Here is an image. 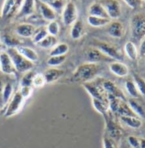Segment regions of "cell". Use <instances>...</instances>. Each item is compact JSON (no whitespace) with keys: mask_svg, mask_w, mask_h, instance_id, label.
Here are the masks:
<instances>
[{"mask_svg":"<svg viewBox=\"0 0 145 148\" xmlns=\"http://www.w3.org/2000/svg\"><path fill=\"white\" fill-rule=\"evenodd\" d=\"M78 12L76 3L73 1H68L63 12L62 21L65 26H71L77 21Z\"/></svg>","mask_w":145,"mask_h":148,"instance_id":"obj_7","label":"cell"},{"mask_svg":"<svg viewBox=\"0 0 145 148\" xmlns=\"http://www.w3.org/2000/svg\"><path fill=\"white\" fill-rule=\"evenodd\" d=\"M84 32L85 30H84L83 22L80 20H77L72 25V27L71 30V36L73 39L77 40V39H80L83 36Z\"/></svg>","mask_w":145,"mask_h":148,"instance_id":"obj_24","label":"cell"},{"mask_svg":"<svg viewBox=\"0 0 145 148\" xmlns=\"http://www.w3.org/2000/svg\"><path fill=\"white\" fill-rule=\"evenodd\" d=\"M6 52L12 60L17 72L27 73L31 71V68L33 67L34 63L30 61L26 57H24L21 54H20L19 51L16 49V48H8Z\"/></svg>","mask_w":145,"mask_h":148,"instance_id":"obj_2","label":"cell"},{"mask_svg":"<svg viewBox=\"0 0 145 148\" xmlns=\"http://www.w3.org/2000/svg\"><path fill=\"white\" fill-rule=\"evenodd\" d=\"M128 105L130 106L131 110L134 112V113L140 118H145V108L144 106L140 103V101H138V99L130 98L128 99Z\"/></svg>","mask_w":145,"mask_h":148,"instance_id":"obj_22","label":"cell"},{"mask_svg":"<svg viewBox=\"0 0 145 148\" xmlns=\"http://www.w3.org/2000/svg\"><path fill=\"white\" fill-rule=\"evenodd\" d=\"M15 1L16 0H5V2L3 5V8H2V12H1V16L3 18L9 16L12 9L15 6Z\"/></svg>","mask_w":145,"mask_h":148,"instance_id":"obj_37","label":"cell"},{"mask_svg":"<svg viewBox=\"0 0 145 148\" xmlns=\"http://www.w3.org/2000/svg\"><path fill=\"white\" fill-rule=\"evenodd\" d=\"M65 74V71L62 69H58L55 67L48 68L44 72V76L46 84H52L59 80Z\"/></svg>","mask_w":145,"mask_h":148,"instance_id":"obj_16","label":"cell"},{"mask_svg":"<svg viewBox=\"0 0 145 148\" xmlns=\"http://www.w3.org/2000/svg\"><path fill=\"white\" fill-rule=\"evenodd\" d=\"M25 19H27L26 23H28V24H31V25L34 26L36 28L37 27H40L47 26V24L48 23L38 13H36V12L34 14H32V15L27 16Z\"/></svg>","mask_w":145,"mask_h":148,"instance_id":"obj_23","label":"cell"},{"mask_svg":"<svg viewBox=\"0 0 145 148\" xmlns=\"http://www.w3.org/2000/svg\"><path fill=\"white\" fill-rule=\"evenodd\" d=\"M13 91H14V87L11 83H7L4 84V87L3 89L1 98H2V102L3 106V111L6 108L7 105L10 101L11 98L13 97Z\"/></svg>","mask_w":145,"mask_h":148,"instance_id":"obj_21","label":"cell"},{"mask_svg":"<svg viewBox=\"0 0 145 148\" xmlns=\"http://www.w3.org/2000/svg\"><path fill=\"white\" fill-rule=\"evenodd\" d=\"M108 95V103H109V109L112 112H117L118 108H119V105L121 101V99L114 96V95Z\"/></svg>","mask_w":145,"mask_h":148,"instance_id":"obj_38","label":"cell"},{"mask_svg":"<svg viewBox=\"0 0 145 148\" xmlns=\"http://www.w3.org/2000/svg\"><path fill=\"white\" fill-rule=\"evenodd\" d=\"M35 76V73L32 71H29L22 77L20 80V87L24 86H28V87H32V80Z\"/></svg>","mask_w":145,"mask_h":148,"instance_id":"obj_41","label":"cell"},{"mask_svg":"<svg viewBox=\"0 0 145 148\" xmlns=\"http://www.w3.org/2000/svg\"><path fill=\"white\" fill-rule=\"evenodd\" d=\"M25 99L21 95L20 91L15 92L11 98L10 101L7 105L6 108L4 109V117L10 118L16 115L22 108Z\"/></svg>","mask_w":145,"mask_h":148,"instance_id":"obj_5","label":"cell"},{"mask_svg":"<svg viewBox=\"0 0 145 148\" xmlns=\"http://www.w3.org/2000/svg\"><path fill=\"white\" fill-rule=\"evenodd\" d=\"M93 47H95L102 51L106 56H110L114 60H123V55L119 49V48L114 45L110 43L102 42L99 40H93Z\"/></svg>","mask_w":145,"mask_h":148,"instance_id":"obj_4","label":"cell"},{"mask_svg":"<svg viewBox=\"0 0 145 148\" xmlns=\"http://www.w3.org/2000/svg\"><path fill=\"white\" fill-rule=\"evenodd\" d=\"M124 26L120 22L114 21L110 23V27L108 28V33L110 36L116 38H120L124 35Z\"/></svg>","mask_w":145,"mask_h":148,"instance_id":"obj_18","label":"cell"},{"mask_svg":"<svg viewBox=\"0 0 145 148\" xmlns=\"http://www.w3.org/2000/svg\"><path fill=\"white\" fill-rule=\"evenodd\" d=\"M131 9H138L142 5L143 0H123Z\"/></svg>","mask_w":145,"mask_h":148,"instance_id":"obj_45","label":"cell"},{"mask_svg":"<svg viewBox=\"0 0 145 148\" xmlns=\"http://www.w3.org/2000/svg\"><path fill=\"white\" fill-rule=\"evenodd\" d=\"M45 84H46V81H45L44 74H35V76L33 77V80H32V87H34V88H41V87L44 86Z\"/></svg>","mask_w":145,"mask_h":148,"instance_id":"obj_42","label":"cell"},{"mask_svg":"<svg viewBox=\"0 0 145 148\" xmlns=\"http://www.w3.org/2000/svg\"><path fill=\"white\" fill-rule=\"evenodd\" d=\"M120 119L126 125L132 129H139L143 125L142 120L138 117H127V116H120Z\"/></svg>","mask_w":145,"mask_h":148,"instance_id":"obj_25","label":"cell"},{"mask_svg":"<svg viewBox=\"0 0 145 148\" xmlns=\"http://www.w3.org/2000/svg\"><path fill=\"white\" fill-rule=\"evenodd\" d=\"M131 37L139 41L145 37V13H138L131 20Z\"/></svg>","mask_w":145,"mask_h":148,"instance_id":"obj_3","label":"cell"},{"mask_svg":"<svg viewBox=\"0 0 145 148\" xmlns=\"http://www.w3.org/2000/svg\"><path fill=\"white\" fill-rule=\"evenodd\" d=\"M0 71L7 75H15L17 72L12 60L6 51L0 52Z\"/></svg>","mask_w":145,"mask_h":148,"instance_id":"obj_11","label":"cell"},{"mask_svg":"<svg viewBox=\"0 0 145 148\" xmlns=\"http://www.w3.org/2000/svg\"><path fill=\"white\" fill-rule=\"evenodd\" d=\"M87 22L92 27H104V26H107L108 24H110V18H102V17L88 15Z\"/></svg>","mask_w":145,"mask_h":148,"instance_id":"obj_26","label":"cell"},{"mask_svg":"<svg viewBox=\"0 0 145 148\" xmlns=\"http://www.w3.org/2000/svg\"><path fill=\"white\" fill-rule=\"evenodd\" d=\"M32 88L33 87H28V86H24V87H20V89L19 90L21 94V95L23 96V98L26 100V99H28L30 96L32 94Z\"/></svg>","mask_w":145,"mask_h":148,"instance_id":"obj_43","label":"cell"},{"mask_svg":"<svg viewBox=\"0 0 145 148\" xmlns=\"http://www.w3.org/2000/svg\"><path fill=\"white\" fill-rule=\"evenodd\" d=\"M103 117H104L105 123H106V130H107V133L109 134L110 138L112 140L120 139V137L122 134L120 128L118 126V124H116V122L110 118L109 112Z\"/></svg>","mask_w":145,"mask_h":148,"instance_id":"obj_12","label":"cell"},{"mask_svg":"<svg viewBox=\"0 0 145 148\" xmlns=\"http://www.w3.org/2000/svg\"><path fill=\"white\" fill-rule=\"evenodd\" d=\"M128 142L132 148H140V138L131 135L128 137Z\"/></svg>","mask_w":145,"mask_h":148,"instance_id":"obj_44","label":"cell"},{"mask_svg":"<svg viewBox=\"0 0 145 148\" xmlns=\"http://www.w3.org/2000/svg\"><path fill=\"white\" fill-rule=\"evenodd\" d=\"M126 89L127 91L128 92V94L131 95V98H135V99H138L139 97V91L138 90L135 84L133 81H131V80H128L127 81L126 83Z\"/></svg>","mask_w":145,"mask_h":148,"instance_id":"obj_39","label":"cell"},{"mask_svg":"<svg viewBox=\"0 0 145 148\" xmlns=\"http://www.w3.org/2000/svg\"><path fill=\"white\" fill-rule=\"evenodd\" d=\"M58 45V38L55 36L52 35H48L44 40H42L40 43H38L37 45L40 46L41 48H44L46 49H52L54 46Z\"/></svg>","mask_w":145,"mask_h":148,"instance_id":"obj_29","label":"cell"},{"mask_svg":"<svg viewBox=\"0 0 145 148\" xmlns=\"http://www.w3.org/2000/svg\"><path fill=\"white\" fill-rule=\"evenodd\" d=\"M48 35V33L47 31V27H46V26H44V27H37L34 33H33V35H32V37H31V38H32L33 43L37 45L42 40H44Z\"/></svg>","mask_w":145,"mask_h":148,"instance_id":"obj_30","label":"cell"},{"mask_svg":"<svg viewBox=\"0 0 145 148\" xmlns=\"http://www.w3.org/2000/svg\"><path fill=\"white\" fill-rule=\"evenodd\" d=\"M16 49L19 51L20 54H21L24 57H26L27 60H29L31 62H37L39 60V56L37 53L29 47H25V46H19L16 48Z\"/></svg>","mask_w":145,"mask_h":148,"instance_id":"obj_19","label":"cell"},{"mask_svg":"<svg viewBox=\"0 0 145 148\" xmlns=\"http://www.w3.org/2000/svg\"><path fill=\"white\" fill-rule=\"evenodd\" d=\"M139 54L141 56H145V37L143 38V41H142L141 45H140Z\"/></svg>","mask_w":145,"mask_h":148,"instance_id":"obj_47","label":"cell"},{"mask_svg":"<svg viewBox=\"0 0 145 148\" xmlns=\"http://www.w3.org/2000/svg\"><path fill=\"white\" fill-rule=\"evenodd\" d=\"M36 10H37V13L48 22L55 21L57 16L56 12L45 2L36 0Z\"/></svg>","mask_w":145,"mask_h":148,"instance_id":"obj_10","label":"cell"},{"mask_svg":"<svg viewBox=\"0 0 145 148\" xmlns=\"http://www.w3.org/2000/svg\"><path fill=\"white\" fill-rule=\"evenodd\" d=\"M89 15L92 16H97V17H102V18H110L107 12L105 11L104 8L102 6L99 2H95L92 3L88 9Z\"/></svg>","mask_w":145,"mask_h":148,"instance_id":"obj_20","label":"cell"},{"mask_svg":"<svg viewBox=\"0 0 145 148\" xmlns=\"http://www.w3.org/2000/svg\"><path fill=\"white\" fill-rule=\"evenodd\" d=\"M65 60H66V55L50 56L47 60V64L51 67H55V66H60L61 64H63L65 61Z\"/></svg>","mask_w":145,"mask_h":148,"instance_id":"obj_36","label":"cell"},{"mask_svg":"<svg viewBox=\"0 0 145 148\" xmlns=\"http://www.w3.org/2000/svg\"><path fill=\"white\" fill-rule=\"evenodd\" d=\"M0 47H1V43H0Z\"/></svg>","mask_w":145,"mask_h":148,"instance_id":"obj_50","label":"cell"},{"mask_svg":"<svg viewBox=\"0 0 145 148\" xmlns=\"http://www.w3.org/2000/svg\"><path fill=\"white\" fill-rule=\"evenodd\" d=\"M140 148H145V139L140 138Z\"/></svg>","mask_w":145,"mask_h":148,"instance_id":"obj_49","label":"cell"},{"mask_svg":"<svg viewBox=\"0 0 145 148\" xmlns=\"http://www.w3.org/2000/svg\"><path fill=\"white\" fill-rule=\"evenodd\" d=\"M4 83H3V79H1L0 78V96H1V95H2V92H3V87H4Z\"/></svg>","mask_w":145,"mask_h":148,"instance_id":"obj_48","label":"cell"},{"mask_svg":"<svg viewBox=\"0 0 145 148\" xmlns=\"http://www.w3.org/2000/svg\"><path fill=\"white\" fill-rule=\"evenodd\" d=\"M125 52L129 59L135 60L138 57V50L135 44L131 41H128L125 45Z\"/></svg>","mask_w":145,"mask_h":148,"instance_id":"obj_31","label":"cell"},{"mask_svg":"<svg viewBox=\"0 0 145 148\" xmlns=\"http://www.w3.org/2000/svg\"><path fill=\"white\" fill-rule=\"evenodd\" d=\"M110 70L112 73H114L118 77H127L129 73V68L128 66L119 61V60H115L113 62H110L109 65Z\"/></svg>","mask_w":145,"mask_h":148,"instance_id":"obj_15","label":"cell"},{"mask_svg":"<svg viewBox=\"0 0 145 148\" xmlns=\"http://www.w3.org/2000/svg\"><path fill=\"white\" fill-rule=\"evenodd\" d=\"M101 86L103 89L106 92L107 95H114L116 96L121 100L124 99V95L123 93L120 91V89L118 88V86L116 84L110 80H104L103 79L102 82H100Z\"/></svg>","mask_w":145,"mask_h":148,"instance_id":"obj_14","label":"cell"},{"mask_svg":"<svg viewBox=\"0 0 145 148\" xmlns=\"http://www.w3.org/2000/svg\"><path fill=\"white\" fill-rule=\"evenodd\" d=\"M144 1H145V0H144Z\"/></svg>","mask_w":145,"mask_h":148,"instance_id":"obj_51","label":"cell"},{"mask_svg":"<svg viewBox=\"0 0 145 148\" xmlns=\"http://www.w3.org/2000/svg\"><path fill=\"white\" fill-rule=\"evenodd\" d=\"M85 58L87 62H92V63H99L101 61H106V62L115 61L112 58L106 56L95 47H90L87 49L85 51Z\"/></svg>","mask_w":145,"mask_h":148,"instance_id":"obj_8","label":"cell"},{"mask_svg":"<svg viewBox=\"0 0 145 148\" xmlns=\"http://www.w3.org/2000/svg\"><path fill=\"white\" fill-rule=\"evenodd\" d=\"M117 112L120 115V116H127V117H138L134 112L131 110L130 106L128 103H126V101H124L123 100L120 101V105H119V108ZM139 118V117H138Z\"/></svg>","mask_w":145,"mask_h":148,"instance_id":"obj_32","label":"cell"},{"mask_svg":"<svg viewBox=\"0 0 145 148\" xmlns=\"http://www.w3.org/2000/svg\"><path fill=\"white\" fill-rule=\"evenodd\" d=\"M102 66L99 63L85 62L80 65L72 74L71 80L74 83L85 84L91 82L101 72Z\"/></svg>","mask_w":145,"mask_h":148,"instance_id":"obj_1","label":"cell"},{"mask_svg":"<svg viewBox=\"0 0 145 148\" xmlns=\"http://www.w3.org/2000/svg\"><path fill=\"white\" fill-rule=\"evenodd\" d=\"M103 148H116L113 140L107 136H104L103 138Z\"/></svg>","mask_w":145,"mask_h":148,"instance_id":"obj_46","label":"cell"},{"mask_svg":"<svg viewBox=\"0 0 145 148\" xmlns=\"http://www.w3.org/2000/svg\"><path fill=\"white\" fill-rule=\"evenodd\" d=\"M36 0H24L19 11L16 14V18H27V16L35 13Z\"/></svg>","mask_w":145,"mask_h":148,"instance_id":"obj_13","label":"cell"},{"mask_svg":"<svg viewBox=\"0 0 145 148\" xmlns=\"http://www.w3.org/2000/svg\"><path fill=\"white\" fill-rule=\"evenodd\" d=\"M1 40L4 45L8 46V48H17L19 46H21V42L10 33L3 34L1 37Z\"/></svg>","mask_w":145,"mask_h":148,"instance_id":"obj_27","label":"cell"},{"mask_svg":"<svg viewBox=\"0 0 145 148\" xmlns=\"http://www.w3.org/2000/svg\"><path fill=\"white\" fill-rule=\"evenodd\" d=\"M47 31H48V33L49 35H52V36H57L59 32V30H60V27H59V23L56 21H49L47 26Z\"/></svg>","mask_w":145,"mask_h":148,"instance_id":"obj_40","label":"cell"},{"mask_svg":"<svg viewBox=\"0 0 145 148\" xmlns=\"http://www.w3.org/2000/svg\"><path fill=\"white\" fill-rule=\"evenodd\" d=\"M133 82L137 87L138 90L139 91L140 95L145 97V79L144 77H140L138 74L133 75Z\"/></svg>","mask_w":145,"mask_h":148,"instance_id":"obj_35","label":"cell"},{"mask_svg":"<svg viewBox=\"0 0 145 148\" xmlns=\"http://www.w3.org/2000/svg\"><path fill=\"white\" fill-rule=\"evenodd\" d=\"M92 101H93V106L94 107V109L100 113L103 116H105L108 112H109V103L105 102L103 101L99 100V99H95V98H92Z\"/></svg>","mask_w":145,"mask_h":148,"instance_id":"obj_28","label":"cell"},{"mask_svg":"<svg viewBox=\"0 0 145 148\" xmlns=\"http://www.w3.org/2000/svg\"><path fill=\"white\" fill-rule=\"evenodd\" d=\"M82 85L84 89L87 91V93L92 96V98L99 99L105 102H108V95L106 92L102 88L100 83H98L93 80L91 82L83 84Z\"/></svg>","mask_w":145,"mask_h":148,"instance_id":"obj_6","label":"cell"},{"mask_svg":"<svg viewBox=\"0 0 145 148\" xmlns=\"http://www.w3.org/2000/svg\"><path fill=\"white\" fill-rule=\"evenodd\" d=\"M98 2L104 8L110 19H117L120 16V5L117 0H99Z\"/></svg>","mask_w":145,"mask_h":148,"instance_id":"obj_9","label":"cell"},{"mask_svg":"<svg viewBox=\"0 0 145 148\" xmlns=\"http://www.w3.org/2000/svg\"><path fill=\"white\" fill-rule=\"evenodd\" d=\"M69 51V46L67 44L61 43L58 44L56 46H54L49 52L50 56H65Z\"/></svg>","mask_w":145,"mask_h":148,"instance_id":"obj_33","label":"cell"},{"mask_svg":"<svg viewBox=\"0 0 145 148\" xmlns=\"http://www.w3.org/2000/svg\"><path fill=\"white\" fill-rule=\"evenodd\" d=\"M67 2V0H53L48 4L56 12V14H62Z\"/></svg>","mask_w":145,"mask_h":148,"instance_id":"obj_34","label":"cell"},{"mask_svg":"<svg viewBox=\"0 0 145 148\" xmlns=\"http://www.w3.org/2000/svg\"><path fill=\"white\" fill-rule=\"evenodd\" d=\"M36 30V27L28 23H21L15 27V32L17 35L22 38H31L34 32Z\"/></svg>","mask_w":145,"mask_h":148,"instance_id":"obj_17","label":"cell"}]
</instances>
